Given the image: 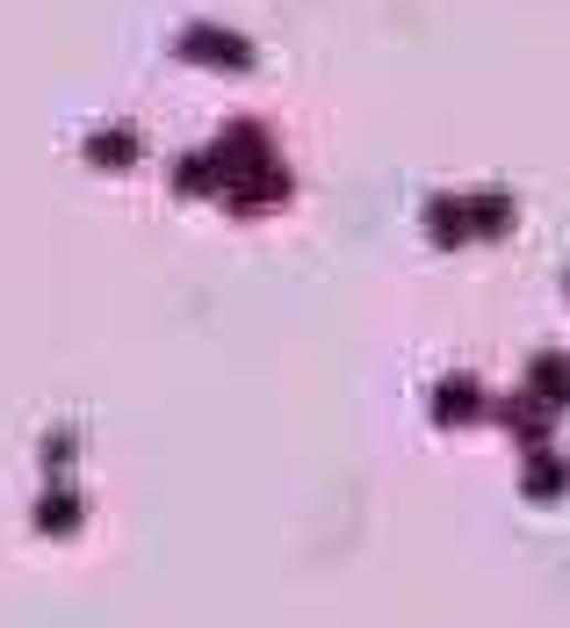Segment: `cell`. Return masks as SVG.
I'll return each mask as SVG.
<instances>
[{
  "label": "cell",
  "mask_w": 570,
  "mask_h": 628,
  "mask_svg": "<svg viewBox=\"0 0 570 628\" xmlns=\"http://www.w3.org/2000/svg\"><path fill=\"white\" fill-rule=\"evenodd\" d=\"M173 51H181V59H202V65H232V73H246V65H253V44L239 30H217V22L181 30V36H173Z\"/></svg>",
  "instance_id": "1"
},
{
  "label": "cell",
  "mask_w": 570,
  "mask_h": 628,
  "mask_svg": "<svg viewBox=\"0 0 570 628\" xmlns=\"http://www.w3.org/2000/svg\"><path fill=\"white\" fill-rule=\"evenodd\" d=\"M441 412L463 419V412H469V384H447V390H441Z\"/></svg>",
  "instance_id": "4"
},
{
  "label": "cell",
  "mask_w": 570,
  "mask_h": 628,
  "mask_svg": "<svg viewBox=\"0 0 570 628\" xmlns=\"http://www.w3.org/2000/svg\"><path fill=\"white\" fill-rule=\"evenodd\" d=\"M506 217H513V202L498 196V188H492V196H469V224H477V231H506Z\"/></svg>",
  "instance_id": "3"
},
{
  "label": "cell",
  "mask_w": 570,
  "mask_h": 628,
  "mask_svg": "<svg viewBox=\"0 0 570 628\" xmlns=\"http://www.w3.org/2000/svg\"><path fill=\"white\" fill-rule=\"evenodd\" d=\"M87 159H94V167H124V159H138V130H124V123L94 130V138H87Z\"/></svg>",
  "instance_id": "2"
}]
</instances>
